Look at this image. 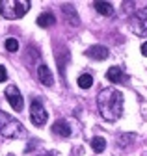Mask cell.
Segmentation results:
<instances>
[{"label": "cell", "mask_w": 147, "mask_h": 156, "mask_svg": "<svg viewBox=\"0 0 147 156\" xmlns=\"http://www.w3.org/2000/svg\"><path fill=\"white\" fill-rule=\"evenodd\" d=\"M8 80V71L4 65H0V82H6Z\"/></svg>", "instance_id": "e0dca14e"}, {"label": "cell", "mask_w": 147, "mask_h": 156, "mask_svg": "<svg viewBox=\"0 0 147 156\" xmlns=\"http://www.w3.org/2000/svg\"><path fill=\"white\" fill-rule=\"evenodd\" d=\"M6 50H8V52H17V50H19V41H17V39H13V37L6 39Z\"/></svg>", "instance_id": "2e32d148"}, {"label": "cell", "mask_w": 147, "mask_h": 156, "mask_svg": "<svg viewBox=\"0 0 147 156\" xmlns=\"http://www.w3.org/2000/svg\"><path fill=\"white\" fill-rule=\"evenodd\" d=\"M77 84L82 89H89L91 86H93V76H91V74H80L78 80H77Z\"/></svg>", "instance_id": "5bb4252c"}, {"label": "cell", "mask_w": 147, "mask_h": 156, "mask_svg": "<svg viewBox=\"0 0 147 156\" xmlns=\"http://www.w3.org/2000/svg\"><path fill=\"white\" fill-rule=\"evenodd\" d=\"M106 78L110 82H114V84H121V82H125L127 80V74L123 73V69H119V67H110L108 69V73H106Z\"/></svg>", "instance_id": "ba28073f"}, {"label": "cell", "mask_w": 147, "mask_h": 156, "mask_svg": "<svg viewBox=\"0 0 147 156\" xmlns=\"http://www.w3.org/2000/svg\"><path fill=\"white\" fill-rule=\"evenodd\" d=\"M123 93L116 87H104L97 95V108L104 121L114 123L123 113Z\"/></svg>", "instance_id": "6da1fadb"}, {"label": "cell", "mask_w": 147, "mask_h": 156, "mask_svg": "<svg viewBox=\"0 0 147 156\" xmlns=\"http://www.w3.org/2000/svg\"><path fill=\"white\" fill-rule=\"evenodd\" d=\"M30 119L35 126H43L48 119V113L45 112V106L41 104V101L34 99L32 104H30Z\"/></svg>", "instance_id": "5b68a950"}, {"label": "cell", "mask_w": 147, "mask_h": 156, "mask_svg": "<svg viewBox=\"0 0 147 156\" xmlns=\"http://www.w3.org/2000/svg\"><path fill=\"white\" fill-rule=\"evenodd\" d=\"M8 156H11V154H8Z\"/></svg>", "instance_id": "ffe728a7"}, {"label": "cell", "mask_w": 147, "mask_h": 156, "mask_svg": "<svg viewBox=\"0 0 147 156\" xmlns=\"http://www.w3.org/2000/svg\"><path fill=\"white\" fill-rule=\"evenodd\" d=\"M142 54H143V56H147V43H143V45H142Z\"/></svg>", "instance_id": "ac0fdd59"}, {"label": "cell", "mask_w": 147, "mask_h": 156, "mask_svg": "<svg viewBox=\"0 0 147 156\" xmlns=\"http://www.w3.org/2000/svg\"><path fill=\"white\" fill-rule=\"evenodd\" d=\"M52 132L56 136H62V138H69V136H71V126L67 125L65 119H58L56 123L52 125Z\"/></svg>", "instance_id": "9c48e42d"}, {"label": "cell", "mask_w": 147, "mask_h": 156, "mask_svg": "<svg viewBox=\"0 0 147 156\" xmlns=\"http://www.w3.org/2000/svg\"><path fill=\"white\" fill-rule=\"evenodd\" d=\"M38 76H39V82L43 84V86H52V73H50V69L45 65V63H41L39 67H38Z\"/></svg>", "instance_id": "30bf717a"}, {"label": "cell", "mask_w": 147, "mask_h": 156, "mask_svg": "<svg viewBox=\"0 0 147 156\" xmlns=\"http://www.w3.org/2000/svg\"><path fill=\"white\" fill-rule=\"evenodd\" d=\"M4 95H6V99H8L9 106H11L15 112H21V110H23L24 101H23V95H21V91H19V87H17V86H13V84L8 86L6 91H4Z\"/></svg>", "instance_id": "8992f818"}, {"label": "cell", "mask_w": 147, "mask_h": 156, "mask_svg": "<svg viewBox=\"0 0 147 156\" xmlns=\"http://www.w3.org/2000/svg\"><path fill=\"white\" fill-rule=\"evenodd\" d=\"M93 8H95L101 15H104V17L114 15V6L110 4V2H95V4H93Z\"/></svg>", "instance_id": "7c38bea8"}, {"label": "cell", "mask_w": 147, "mask_h": 156, "mask_svg": "<svg viewBox=\"0 0 147 156\" xmlns=\"http://www.w3.org/2000/svg\"><path fill=\"white\" fill-rule=\"evenodd\" d=\"M63 13L67 15V19H69V24H75V26H78V15H77V11L73 9V6L71 4H63Z\"/></svg>", "instance_id": "4fadbf2b"}, {"label": "cell", "mask_w": 147, "mask_h": 156, "mask_svg": "<svg viewBox=\"0 0 147 156\" xmlns=\"http://www.w3.org/2000/svg\"><path fill=\"white\" fill-rule=\"evenodd\" d=\"M43 156H52V154H43Z\"/></svg>", "instance_id": "d6986e66"}, {"label": "cell", "mask_w": 147, "mask_h": 156, "mask_svg": "<svg viewBox=\"0 0 147 156\" xmlns=\"http://www.w3.org/2000/svg\"><path fill=\"white\" fill-rule=\"evenodd\" d=\"M38 24H39L41 28H50V26H54V24H56V17H54L50 11H47V13H41V15L38 17Z\"/></svg>", "instance_id": "8fae6325"}, {"label": "cell", "mask_w": 147, "mask_h": 156, "mask_svg": "<svg viewBox=\"0 0 147 156\" xmlns=\"http://www.w3.org/2000/svg\"><path fill=\"white\" fill-rule=\"evenodd\" d=\"M91 147H93L95 152H102L104 147H106V140H104V138H99V136H97V138L91 140Z\"/></svg>", "instance_id": "9a60e30c"}, {"label": "cell", "mask_w": 147, "mask_h": 156, "mask_svg": "<svg viewBox=\"0 0 147 156\" xmlns=\"http://www.w3.org/2000/svg\"><path fill=\"white\" fill-rule=\"evenodd\" d=\"M30 2L28 0H2L0 2V13L4 19L15 21V19H21L30 11Z\"/></svg>", "instance_id": "7a4b0ae2"}, {"label": "cell", "mask_w": 147, "mask_h": 156, "mask_svg": "<svg viewBox=\"0 0 147 156\" xmlns=\"http://www.w3.org/2000/svg\"><path fill=\"white\" fill-rule=\"evenodd\" d=\"M86 56L91 58V60H95V62H102L108 58V48L102 47V45H93L86 50Z\"/></svg>", "instance_id": "52a82bcc"}, {"label": "cell", "mask_w": 147, "mask_h": 156, "mask_svg": "<svg viewBox=\"0 0 147 156\" xmlns=\"http://www.w3.org/2000/svg\"><path fill=\"white\" fill-rule=\"evenodd\" d=\"M23 134H24L23 125L17 119H13L9 113L0 110V136L9 138V140H15V138H19V136H23Z\"/></svg>", "instance_id": "3957f363"}, {"label": "cell", "mask_w": 147, "mask_h": 156, "mask_svg": "<svg viewBox=\"0 0 147 156\" xmlns=\"http://www.w3.org/2000/svg\"><path fill=\"white\" fill-rule=\"evenodd\" d=\"M131 28L140 37H145L147 35V8H142V9H138L132 15V19H131Z\"/></svg>", "instance_id": "277c9868"}]
</instances>
